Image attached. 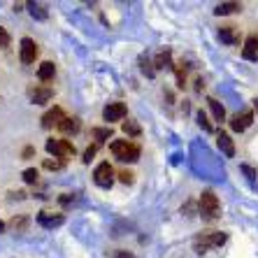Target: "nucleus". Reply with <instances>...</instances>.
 Masks as SVG:
<instances>
[{"label": "nucleus", "instance_id": "f3484780", "mask_svg": "<svg viewBox=\"0 0 258 258\" xmlns=\"http://www.w3.org/2000/svg\"><path fill=\"white\" fill-rule=\"evenodd\" d=\"M242 5L240 3H221V5L214 10V14H219V17H226V14H233V12H240Z\"/></svg>", "mask_w": 258, "mask_h": 258}, {"label": "nucleus", "instance_id": "6ab92c4d", "mask_svg": "<svg viewBox=\"0 0 258 258\" xmlns=\"http://www.w3.org/2000/svg\"><path fill=\"white\" fill-rule=\"evenodd\" d=\"M154 66L161 70V68H170L172 63H170V49H165V51H161V54L156 56V60H154Z\"/></svg>", "mask_w": 258, "mask_h": 258}, {"label": "nucleus", "instance_id": "5701e85b", "mask_svg": "<svg viewBox=\"0 0 258 258\" xmlns=\"http://www.w3.org/2000/svg\"><path fill=\"white\" fill-rule=\"evenodd\" d=\"M37 177H40V174H37V170H35V168H28V170H24V179L28 181V184H35V181H37Z\"/></svg>", "mask_w": 258, "mask_h": 258}, {"label": "nucleus", "instance_id": "c756f323", "mask_svg": "<svg viewBox=\"0 0 258 258\" xmlns=\"http://www.w3.org/2000/svg\"><path fill=\"white\" fill-rule=\"evenodd\" d=\"M3 230H5V223H3V221H0V233H3Z\"/></svg>", "mask_w": 258, "mask_h": 258}, {"label": "nucleus", "instance_id": "423d86ee", "mask_svg": "<svg viewBox=\"0 0 258 258\" xmlns=\"http://www.w3.org/2000/svg\"><path fill=\"white\" fill-rule=\"evenodd\" d=\"M126 105L123 102H109L107 107L102 109V119L107 121V123H114V121H121L126 116Z\"/></svg>", "mask_w": 258, "mask_h": 258}, {"label": "nucleus", "instance_id": "c85d7f7f", "mask_svg": "<svg viewBox=\"0 0 258 258\" xmlns=\"http://www.w3.org/2000/svg\"><path fill=\"white\" fill-rule=\"evenodd\" d=\"M242 170H244V172L249 174V179H253V177H256V172H253V170L249 168V165H242Z\"/></svg>", "mask_w": 258, "mask_h": 258}, {"label": "nucleus", "instance_id": "9b49d317", "mask_svg": "<svg viewBox=\"0 0 258 258\" xmlns=\"http://www.w3.org/2000/svg\"><path fill=\"white\" fill-rule=\"evenodd\" d=\"M219 40L223 44H237L240 42V30L235 28V26H221L219 28Z\"/></svg>", "mask_w": 258, "mask_h": 258}, {"label": "nucleus", "instance_id": "2eb2a0df", "mask_svg": "<svg viewBox=\"0 0 258 258\" xmlns=\"http://www.w3.org/2000/svg\"><path fill=\"white\" fill-rule=\"evenodd\" d=\"M56 75V66L51 63V60H44L42 66L37 68V77H40V82H49V79H54Z\"/></svg>", "mask_w": 258, "mask_h": 258}, {"label": "nucleus", "instance_id": "a878e982", "mask_svg": "<svg viewBox=\"0 0 258 258\" xmlns=\"http://www.w3.org/2000/svg\"><path fill=\"white\" fill-rule=\"evenodd\" d=\"M133 177H135V174L128 172V170H121V172H119V179L123 181V184H133Z\"/></svg>", "mask_w": 258, "mask_h": 258}, {"label": "nucleus", "instance_id": "dca6fc26", "mask_svg": "<svg viewBox=\"0 0 258 258\" xmlns=\"http://www.w3.org/2000/svg\"><path fill=\"white\" fill-rule=\"evenodd\" d=\"M207 105H210L212 116H214L216 121H223V119H226V109H223V105L216 100V98H210V100H207Z\"/></svg>", "mask_w": 258, "mask_h": 258}, {"label": "nucleus", "instance_id": "bb28decb", "mask_svg": "<svg viewBox=\"0 0 258 258\" xmlns=\"http://www.w3.org/2000/svg\"><path fill=\"white\" fill-rule=\"evenodd\" d=\"M96 151H98V147L93 144V147H89V149L84 151V163H91V158L96 156Z\"/></svg>", "mask_w": 258, "mask_h": 258}, {"label": "nucleus", "instance_id": "20e7f679", "mask_svg": "<svg viewBox=\"0 0 258 258\" xmlns=\"http://www.w3.org/2000/svg\"><path fill=\"white\" fill-rule=\"evenodd\" d=\"M47 151L54 158H60V161H63V158H68V156L75 154V147H72L68 140H54L51 138V140H47Z\"/></svg>", "mask_w": 258, "mask_h": 258}, {"label": "nucleus", "instance_id": "ddd939ff", "mask_svg": "<svg viewBox=\"0 0 258 258\" xmlns=\"http://www.w3.org/2000/svg\"><path fill=\"white\" fill-rule=\"evenodd\" d=\"M37 223L44 228H56L63 223V214H49V212H40L37 214Z\"/></svg>", "mask_w": 258, "mask_h": 258}, {"label": "nucleus", "instance_id": "f03ea898", "mask_svg": "<svg viewBox=\"0 0 258 258\" xmlns=\"http://www.w3.org/2000/svg\"><path fill=\"white\" fill-rule=\"evenodd\" d=\"M200 214H203L205 221H216L221 216V205H219V198H216L212 191H205L200 196Z\"/></svg>", "mask_w": 258, "mask_h": 258}, {"label": "nucleus", "instance_id": "412c9836", "mask_svg": "<svg viewBox=\"0 0 258 258\" xmlns=\"http://www.w3.org/2000/svg\"><path fill=\"white\" fill-rule=\"evenodd\" d=\"M93 138L96 140H109L112 138V128H93Z\"/></svg>", "mask_w": 258, "mask_h": 258}, {"label": "nucleus", "instance_id": "7c9ffc66", "mask_svg": "<svg viewBox=\"0 0 258 258\" xmlns=\"http://www.w3.org/2000/svg\"><path fill=\"white\" fill-rule=\"evenodd\" d=\"M253 107H256V112H258V98H256V100H253Z\"/></svg>", "mask_w": 258, "mask_h": 258}, {"label": "nucleus", "instance_id": "1a4fd4ad", "mask_svg": "<svg viewBox=\"0 0 258 258\" xmlns=\"http://www.w3.org/2000/svg\"><path fill=\"white\" fill-rule=\"evenodd\" d=\"M253 123V112H242V114H235L233 121H230V128L235 133H244L246 128Z\"/></svg>", "mask_w": 258, "mask_h": 258}, {"label": "nucleus", "instance_id": "b1692460", "mask_svg": "<svg viewBox=\"0 0 258 258\" xmlns=\"http://www.w3.org/2000/svg\"><path fill=\"white\" fill-rule=\"evenodd\" d=\"M198 123H200V128H203L205 133H212V123L207 121V116H205V112H198Z\"/></svg>", "mask_w": 258, "mask_h": 258}, {"label": "nucleus", "instance_id": "4be33fe9", "mask_svg": "<svg viewBox=\"0 0 258 258\" xmlns=\"http://www.w3.org/2000/svg\"><path fill=\"white\" fill-rule=\"evenodd\" d=\"M63 165H66V163L60 161V158H47V161H44V168L47 170H63Z\"/></svg>", "mask_w": 258, "mask_h": 258}, {"label": "nucleus", "instance_id": "f8f14e48", "mask_svg": "<svg viewBox=\"0 0 258 258\" xmlns=\"http://www.w3.org/2000/svg\"><path fill=\"white\" fill-rule=\"evenodd\" d=\"M216 144H219V149H221L228 158L235 156V144H233V140H230L228 133H223V131L219 133V135H216Z\"/></svg>", "mask_w": 258, "mask_h": 258}, {"label": "nucleus", "instance_id": "7ed1b4c3", "mask_svg": "<svg viewBox=\"0 0 258 258\" xmlns=\"http://www.w3.org/2000/svg\"><path fill=\"white\" fill-rule=\"evenodd\" d=\"M93 181H96L100 188H109L114 184V168H112L107 161L100 163V165L93 170Z\"/></svg>", "mask_w": 258, "mask_h": 258}, {"label": "nucleus", "instance_id": "393cba45", "mask_svg": "<svg viewBox=\"0 0 258 258\" xmlns=\"http://www.w3.org/2000/svg\"><path fill=\"white\" fill-rule=\"evenodd\" d=\"M10 47V33L5 28H0V49H7Z\"/></svg>", "mask_w": 258, "mask_h": 258}, {"label": "nucleus", "instance_id": "aec40b11", "mask_svg": "<svg viewBox=\"0 0 258 258\" xmlns=\"http://www.w3.org/2000/svg\"><path fill=\"white\" fill-rule=\"evenodd\" d=\"M123 133H126V135H131V138H138L142 131H140V126L135 123V121H126V123H123Z\"/></svg>", "mask_w": 258, "mask_h": 258}, {"label": "nucleus", "instance_id": "9d476101", "mask_svg": "<svg viewBox=\"0 0 258 258\" xmlns=\"http://www.w3.org/2000/svg\"><path fill=\"white\" fill-rule=\"evenodd\" d=\"M66 119L63 109L60 107H51L47 114L42 116V128H54V126H60V121Z\"/></svg>", "mask_w": 258, "mask_h": 258}, {"label": "nucleus", "instance_id": "0eeeda50", "mask_svg": "<svg viewBox=\"0 0 258 258\" xmlns=\"http://www.w3.org/2000/svg\"><path fill=\"white\" fill-rule=\"evenodd\" d=\"M19 56H21V63H33L37 58V44L35 40H30V37H24L21 40V47H19Z\"/></svg>", "mask_w": 258, "mask_h": 258}, {"label": "nucleus", "instance_id": "cd10ccee", "mask_svg": "<svg viewBox=\"0 0 258 258\" xmlns=\"http://www.w3.org/2000/svg\"><path fill=\"white\" fill-rule=\"evenodd\" d=\"M142 72H144V75H147V77H154V72H156V70L151 68V63H149V60H142Z\"/></svg>", "mask_w": 258, "mask_h": 258}, {"label": "nucleus", "instance_id": "4468645a", "mask_svg": "<svg viewBox=\"0 0 258 258\" xmlns=\"http://www.w3.org/2000/svg\"><path fill=\"white\" fill-rule=\"evenodd\" d=\"M242 56L246 60H256L258 58V35H249L244 42V49H242Z\"/></svg>", "mask_w": 258, "mask_h": 258}, {"label": "nucleus", "instance_id": "6e6552de", "mask_svg": "<svg viewBox=\"0 0 258 258\" xmlns=\"http://www.w3.org/2000/svg\"><path fill=\"white\" fill-rule=\"evenodd\" d=\"M28 96L35 105H47V102L54 98V91L49 89V86H35V89L28 91Z\"/></svg>", "mask_w": 258, "mask_h": 258}, {"label": "nucleus", "instance_id": "39448f33", "mask_svg": "<svg viewBox=\"0 0 258 258\" xmlns=\"http://www.w3.org/2000/svg\"><path fill=\"white\" fill-rule=\"evenodd\" d=\"M223 242H226V235L223 233H212V235H200V237H196L193 246H196L198 253H205L207 249H212V246H221Z\"/></svg>", "mask_w": 258, "mask_h": 258}, {"label": "nucleus", "instance_id": "a211bd4d", "mask_svg": "<svg viewBox=\"0 0 258 258\" xmlns=\"http://www.w3.org/2000/svg\"><path fill=\"white\" fill-rule=\"evenodd\" d=\"M58 128L66 133V135H70V133H77V131H79V121H77V119H68V116H66V119L60 121Z\"/></svg>", "mask_w": 258, "mask_h": 258}, {"label": "nucleus", "instance_id": "f257e3e1", "mask_svg": "<svg viewBox=\"0 0 258 258\" xmlns=\"http://www.w3.org/2000/svg\"><path fill=\"white\" fill-rule=\"evenodd\" d=\"M109 151L123 163H135L140 158V147L135 142H128V140H114L109 144Z\"/></svg>", "mask_w": 258, "mask_h": 258}]
</instances>
